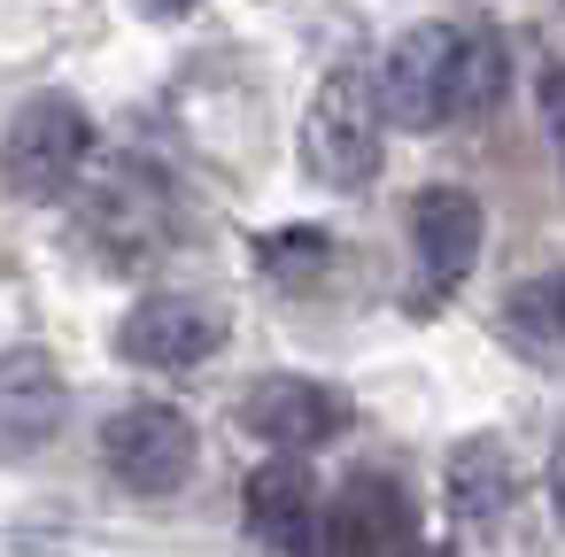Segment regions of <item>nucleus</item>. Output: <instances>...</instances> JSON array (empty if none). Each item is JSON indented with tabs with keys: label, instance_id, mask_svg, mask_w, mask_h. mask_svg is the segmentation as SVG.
I'll return each mask as SVG.
<instances>
[{
	"label": "nucleus",
	"instance_id": "14",
	"mask_svg": "<svg viewBox=\"0 0 565 557\" xmlns=\"http://www.w3.org/2000/svg\"><path fill=\"white\" fill-rule=\"evenodd\" d=\"M333 256V233L326 225H287V233H271L264 248H256V264L271 271V279H295V271H318Z\"/></svg>",
	"mask_w": 565,
	"mask_h": 557
},
{
	"label": "nucleus",
	"instance_id": "7",
	"mask_svg": "<svg viewBox=\"0 0 565 557\" xmlns=\"http://www.w3.org/2000/svg\"><path fill=\"white\" fill-rule=\"evenodd\" d=\"M241 433H256L279 457H310V449H326V441L349 433V395L326 387V379H302V372L256 379L241 395Z\"/></svg>",
	"mask_w": 565,
	"mask_h": 557
},
{
	"label": "nucleus",
	"instance_id": "16",
	"mask_svg": "<svg viewBox=\"0 0 565 557\" xmlns=\"http://www.w3.org/2000/svg\"><path fill=\"white\" fill-rule=\"evenodd\" d=\"M132 9H140V17H156V24H179V17H194V9H202V0H132Z\"/></svg>",
	"mask_w": 565,
	"mask_h": 557
},
{
	"label": "nucleus",
	"instance_id": "18",
	"mask_svg": "<svg viewBox=\"0 0 565 557\" xmlns=\"http://www.w3.org/2000/svg\"><path fill=\"white\" fill-rule=\"evenodd\" d=\"M426 557H457V549H426Z\"/></svg>",
	"mask_w": 565,
	"mask_h": 557
},
{
	"label": "nucleus",
	"instance_id": "13",
	"mask_svg": "<svg viewBox=\"0 0 565 557\" xmlns=\"http://www.w3.org/2000/svg\"><path fill=\"white\" fill-rule=\"evenodd\" d=\"M511 325L542 349H565V271H542V279H519L511 287Z\"/></svg>",
	"mask_w": 565,
	"mask_h": 557
},
{
	"label": "nucleus",
	"instance_id": "1",
	"mask_svg": "<svg viewBox=\"0 0 565 557\" xmlns=\"http://www.w3.org/2000/svg\"><path fill=\"white\" fill-rule=\"evenodd\" d=\"M503 78H511V55H503L495 32H472V24H411L387 47L380 101H387V125L441 132V125H465V117L495 109L503 101Z\"/></svg>",
	"mask_w": 565,
	"mask_h": 557
},
{
	"label": "nucleus",
	"instance_id": "17",
	"mask_svg": "<svg viewBox=\"0 0 565 557\" xmlns=\"http://www.w3.org/2000/svg\"><path fill=\"white\" fill-rule=\"evenodd\" d=\"M557 518H565V480H557Z\"/></svg>",
	"mask_w": 565,
	"mask_h": 557
},
{
	"label": "nucleus",
	"instance_id": "3",
	"mask_svg": "<svg viewBox=\"0 0 565 557\" xmlns=\"http://www.w3.org/2000/svg\"><path fill=\"white\" fill-rule=\"evenodd\" d=\"M94 163V117L71 94H32L0 132V179L17 202H63Z\"/></svg>",
	"mask_w": 565,
	"mask_h": 557
},
{
	"label": "nucleus",
	"instance_id": "9",
	"mask_svg": "<svg viewBox=\"0 0 565 557\" xmlns=\"http://www.w3.org/2000/svg\"><path fill=\"white\" fill-rule=\"evenodd\" d=\"M63 372L47 349H9L0 356V464H24L55 441L63 426Z\"/></svg>",
	"mask_w": 565,
	"mask_h": 557
},
{
	"label": "nucleus",
	"instance_id": "15",
	"mask_svg": "<svg viewBox=\"0 0 565 557\" xmlns=\"http://www.w3.org/2000/svg\"><path fill=\"white\" fill-rule=\"evenodd\" d=\"M542 125H550V148H557V163H565V63L542 71Z\"/></svg>",
	"mask_w": 565,
	"mask_h": 557
},
{
	"label": "nucleus",
	"instance_id": "10",
	"mask_svg": "<svg viewBox=\"0 0 565 557\" xmlns=\"http://www.w3.org/2000/svg\"><path fill=\"white\" fill-rule=\"evenodd\" d=\"M310 511H318V480H310L302 457H271V464L248 480V526H256L264 542L295 549V534L310 526Z\"/></svg>",
	"mask_w": 565,
	"mask_h": 557
},
{
	"label": "nucleus",
	"instance_id": "5",
	"mask_svg": "<svg viewBox=\"0 0 565 557\" xmlns=\"http://www.w3.org/2000/svg\"><path fill=\"white\" fill-rule=\"evenodd\" d=\"M194 457H202V441H194V418L179 403H125V410L102 418V464L132 495L186 488L194 480Z\"/></svg>",
	"mask_w": 565,
	"mask_h": 557
},
{
	"label": "nucleus",
	"instance_id": "12",
	"mask_svg": "<svg viewBox=\"0 0 565 557\" xmlns=\"http://www.w3.org/2000/svg\"><path fill=\"white\" fill-rule=\"evenodd\" d=\"M287 557H387L380 542H372V526L356 518V503L349 495H333V503H318L310 511V526L295 534V549Z\"/></svg>",
	"mask_w": 565,
	"mask_h": 557
},
{
	"label": "nucleus",
	"instance_id": "4",
	"mask_svg": "<svg viewBox=\"0 0 565 557\" xmlns=\"http://www.w3.org/2000/svg\"><path fill=\"white\" fill-rule=\"evenodd\" d=\"M78 233L86 248L109 264V271H140L171 248L179 233V210H171V186L148 171V163H117L109 179H94L86 210H78Z\"/></svg>",
	"mask_w": 565,
	"mask_h": 557
},
{
	"label": "nucleus",
	"instance_id": "6",
	"mask_svg": "<svg viewBox=\"0 0 565 557\" xmlns=\"http://www.w3.org/2000/svg\"><path fill=\"white\" fill-rule=\"evenodd\" d=\"M225 333H233L225 302H210V294H148V302L125 310L117 356L140 364V372H194V364H210L225 349Z\"/></svg>",
	"mask_w": 565,
	"mask_h": 557
},
{
	"label": "nucleus",
	"instance_id": "8",
	"mask_svg": "<svg viewBox=\"0 0 565 557\" xmlns=\"http://www.w3.org/2000/svg\"><path fill=\"white\" fill-rule=\"evenodd\" d=\"M411 248H418V310H434L480 264V202L465 186H426L411 202Z\"/></svg>",
	"mask_w": 565,
	"mask_h": 557
},
{
	"label": "nucleus",
	"instance_id": "11",
	"mask_svg": "<svg viewBox=\"0 0 565 557\" xmlns=\"http://www.w3.org/2000/svg\"><path fill=\"white\" fill-rule=\"evenodd\" d=\"M449 503H457L465 526L503 518V503H511V464H503L495 441H465V449H457V464H449Z\"/></svg>",
	"mask_w": 565,
	"mask_h": 557
},
{
	"label": "nucleus",
	"instance_id": "2",
	"mask_svg": "<svg viewBox=\"0 0 565 557\" xmlns=\"http://www.w3.org/2000/svg\"><path fill=\"white\" fill-rule=\"evenodd\" d=\"M380 148H387V101H380V78H364L356 63L326 71L310 109H302V171L326 186V194H356L380 179Z\"/></svg>",
	"mask_w": 565,
	"mask_h": 557
}]
</instances>
